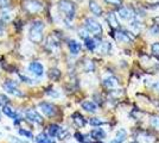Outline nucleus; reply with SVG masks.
<instances>
[{
	"label": "nucleus",
	"instance_id": "nucleus-26",
	"mask_svg": "<svg viewBox=\"0 0 159 143\" xmlns=\"http://www.w3.org/2000/svg\"><path fill=\"white\" fill-rule=\"evenodd\" d=\"M140 138V142H144V143H152L153 142V137L150 136L148 134H143L139 136Z\"/></svg>",
	"mask_w": 159,
	"mask_h": 143
},
{
	"label": "nucleus",
	"instance_id": "nucleus-16",
	"mask_svg": "<svg viewBox=\"0 0 159 143\" xmlns=\"http://www.w3.org/2000/svg\"><path fill=\"white\" fill-rule=\"evenodd\" d=\"M89 8H90V11L95 16H101L102 14V8H101V6H100L96 1H94V0L89 1Z\"/></svg>",
	"mask_w": 159,
	"mask_h": 143
},
{
	"label": "nucleus",
	"instance_id": "nucleus-2",
	"mask_svg": "<svg viewBox=\"0 0 159 143\" xmlns=\"http://www.w3.org/2000/svg\"><path fill=\"white\" fill-rule=\"evenodd\" d=\"M58 8L62 13L64 14L66 21H71L75 16V5L70 0H61L58 4Z\"/></svg>",
	"mask_w": 159,
	"mask_h": 143
},
{
	"label": "nucleus",
	"instance_id": "nucleus-20",
	"mask_svg": "<svg viewBox=\"0 0 159 143\" xmlns=\"http://www.w3.org/2000/svg\"><path fill=\"white\" fill-rule=\"evenodd\" d=\"M73 121H74V123L77 125V126H83V125L86 124L84 118L81 116L80 113H74V115H73Z\"/></svg>",
	"mask_w": 159,
	"mask_h": 143
},
{
	"label": "nucleus",
	"instance_id": "nucleus-27",
	"mask_svg": "<svg viewBox=\"0 0 159 143\" xmlns=\"http://www.w3.org/2000/svg\"><path fill=\"white\" fill-rule=\"evenodd\" d=\"M151 50H152V54L159 59V42H156V43H153L152 45H151Z\"/></svg>",
	"mask_w": 159,
	"mask_h": 143
},
{
	"label": "nucleus",
	"instance_id": "nucleus-22",
	"mask_svg": "<svg viewBox=\"0 0 159 143\" xmlns=\"http://www.w3.org/2000/svg\"><path fill=\"white\" fill-rule=\"evenodd\" d=\"M60 130H61V126H58L57 124H52V125L49 126V135L51 137H56L58 135Z\"/></svg>",
	"mask_w": 159,
	"mask_h": 143
},
{
	"label": "nucleus",
	"instance_id": "nucleus-24",
	"mask_svg": "<svg viewBox=\"0 0 159 143\" xmlns=\"http://www.w3.org/2000/svg\"><path fill=\"white\" fill-rule=\"evenodd\" d=\"M109 50H111V43H109V42L105 41L100 44V51H101V53L107 54V53H109Z\"/></svg>",
	"mask_w": 159,
	"mask_h": 143
},
{
	"label": "nucleus",
	"instance_id": "nucleus-10",
	"mask_svg": "<svg viewBox=\"0 0 159 143\" xmlns=\"http://www.w3.org/2000/svg\"><path fill=\"white\" fill-rule=\"evenodd\" d=\"M4 88L6 89L10 94L21 95V92L17 88V85H16L13 81H6V82H5V85H4Z\"/></svg>",
	"mask_w": 159,
	"mask_h": 143
},
{
	"label": "nucleus",
	"instance_id": "nucleus-36",
	"mask_svg": "<svg viewBox=\"0 0 159 143\" xmlns=\"http://www.w3.org/2000/svg\"><path fill=\"white\" fill-rule=\"evenodd\" d=\"M132 143H138V142H132Z\"/></svg>",
	"mask_w": 159,
	"mask_h": 143
},
{
	"label": "nucleus",
	"instance_id": "nucleus-4",
	"mask_svg": "<svg viewBox=\"0 0 159 143\" xmlns=\"http://www.w3.org/2000/svg\"><path fill=\"white\" fill-rule=\"evenodd\" d=\"M118 16H119L121 19H124V21H133L134 19V12H133L129 7H126V6L119 7Z\"/></svg>",
	"mask_w": 159,
	"mask_h": 143
},
{
	"label": "nucleus",
	"instance_id": "nucleus-17",
	"mask_svg": "<svg viewBox=\"0 0 159 143\" xmlns=\"http://www.w3.org/2000/svg\"><path fill=\"white\" fill-rule=\"evenodd\" d=\"M90 136L93 137L94 140H103L106 137V132L102 129H94L90 132Z\"/></svg>",
	"mask_w": 159,
	"mask_h": 143
},
{
	"label": "nucleus",
	"instance_id": "nucleus-28",
	"mask_svg": "<svg viewBox=\"0 0 159 143\" xmlns=\"http://www.w3.org/2000/svg\"><path fill=\"white\" fill-rule=\"evenodd\" d=\"M89 123L94 125V126H99V125H102V124H105V121H102V119H100V118H92Z\"/></svg>",
	"mask_w": 159,
	"mask_h": 143
},
{
	"label": "nucleus",
	"instance_id": "nucleus-18",
	"mask_svg": "<svg viewBox=\"0 0 159 143\" xmlns=\"http://www.w3.org/2000/svg\"><path fill=\"white\" fill-rule=\"evenodd\" d=\"M69 49H70V53L73 55L79 54L80 50H81V44L76 41H70L69 42Z\"/></svg>",
	"mask_w": 159,
	"mask_h": 143
},
{
	"label": "nucleus",
	"instance_id": "nucleus-35",
	"mask_svg": "<svg viewBox=\"0 0 159 143\" xmlns=\"http://www.w3.org/2000/svg\"><path fill=\"white\" fill-rule=\"evenodd\" d=\"M7 5V0H0V6H5Z\"/></svg>",
	"mask_w": 159,
	"mask_h": 143
},
{
	"label": "nucleus",
	"instance_id": "nucleus-6",
	"mask_svg": "<svg viewBox=\"0 0 159 143\" xmlns=\"http://www.w3.org/2000/svg\"><path fill=\"white\" fill-rule=\"evenodd\" d=\"M29 70L36 76H42L44 74V67L39 62H31L29 64Z\"/></svg>",
	"mask_w": 159,
	"mask_h": 143
},
{
	"label": "nucleus",
	"instance_id": "nucleus-31",
	"mask_svg": "<svg viewBox=\"0 0 159 143\" xmlns=\"http://www.w3.org/2000/svg\"><path fill=\"white\" fill-rule=\"evenodd\" d=\"M10 142L11 143H30L25 141V140H23V138H18V137H14V136H11L10 137Z\"/></svg>",
	"mask_w": 159,
	"mask_h": 143
},
{
	"label": "nucleus",
	"instance_id": "nucleus-14",
	"mask_svg": "<svg viewBox=\"0 0 159 143\" xmlns=\"http://www.w3.org/2000/svg\"><path fill=\"white\" fill-rule=\"evenodd\" d=\"M127 137V132L126 130L124 129H120L118 132H116V135H115V138L113 140L111 143H124L125 142V140H126Z\"/></svg>",
	"mask_w": 159,
	"mask_h": 143
},
{
	"label": "nucleus",
	"instance_id": "nucleus-23",
	"mask_svg": "<svg viewBox=\"0 0 159 143\" xmlns=\"http://www.w3.org/2000/svg\"><path fill=\"white\" fill-rule=\"evenodd\" d=\"M107 21L109 23V25H112V27H118V21H116V17L114 13H109L107 17Z\"/></svg>",
	"mask_w": 159,
	"mask_h": 143
},
{
	"label": "nucleus",
	"instance_id": "nucleus-9",
	"mask_svg": "<svg viewBox=\"0 0 159 143\" xmlns=\"http://www.w3.org/2000/svg\"><path fill=\"white\" fill-rule=\"evenodd\" d=\"M115 40L121 43H128L133 40V36H131L129 32H127V31H116Z\"/></svg>",
	"mask_w": 159,
	"mask_h": 143
},
{
	"label": "nucleus",
	"instance_id": "nucleus-1",
	"mask_svg": "<svg viewBox=\"0 0 159 143\" xmlns=\"http://www.w3.org/2000/svg\"><path fill=\"white\" fill-rule=\"evenodd\" d=\"M43 29H44V24L42 21H34L29 31V40L33 43H40L43 40Z\"/></svg>",
	"mask_w": 159,
	"mask_h": 143
},
{
	"label": "nucleus",
	"instance_id": "nucleus-34",
	"mask_svg": "<svg viewBox=\"0 0 159 143\" xmlns=\"http://www.w3.org/2000/svg\"><path fill=\"white\" fill-rule=\"evenodd\" d=\"M107 4H111V5H115V6H120L121 5V0H105Z\"/></svg>",
	"mask_w": 159,
	"mask_h": 143
},
{
	"label": "nucleus",
	"instance_id": "nucleus-5",
	"mask_svg": "<svg viewBox=\"0 0 159 143\" xmlns=\"http://www.w3.org/2000/svg\"><path fill=\"white\" fill-rule=\"evenodd\" d=\"M39 109L40 111L48 117H53L56 115V109H55V106L51 105V104H49V102H40L39 105Z\"/></svg>",
	"mask_w": 159,
	"mask_h": 143
},
{
	"label": "nucleus",
	"instance_id": "nucleus-11",
	"mask_svg": "<svg viewBox=\"0 0 159 143\" xmlns=\"http://www.w3.org/2000/svg\"><path fill=\"white\" fill-rule=\"evenodd\" d=\"M103 85L106 86L107 88H115L118 85H119V81L115 76H107L103 79Z\"/></svg>",
	"mask_w": 159,
	"mask_h": 143
},
{
	"label": "nucleus",
	"instance_id": "nucleus-13",
	"mask_svg": "<svg viewBox=\"0 0 159 143\" xmlns=\"http://www.w3.org/2000/svg\"><path fill=\"white\" fill-rule=\"evenodd\" d=\"M34 141H36V143H55V140L47 134H39L34 138Z\"/></svg>",
	"mask_w": 159,
	"mask_h": 143
},
{
	"label": "nucleus",
	"instance_id": "nucleus-12",
	"mask_svg": "<svg viewBox=\"0 0 159 143\" xmlns=\"http://www.w3.org/2000/svg\"><path fill=\"white\" fill-rule=\"evenodd\" d=\"M2 111H4V113H5L6 116H8L10 118L14 119L16 122H18V121H19V116H18V113H17L12 107H10L8 105H4V106H2Z\"/></svg>",
	"mask_w": 159,
	"mask_h": 143
},
{
	"label": "nucleus",
	"instance_id": "nucleus-29",
	"mask_svg": "<svg viewBox=\"0 0 159 143\" xmlns=\"http://www.w3.org/2000/svg\"><path fill=\"white\" fill-rule=\"evenodd\" d=\"M151 124L154 129L159 130V117L158 116H153L152 119H151Z\"/></svg>",
	"mask_w": 159,
	"mask_h": 143
},
{
	"label": "nucleus",
	"instance_id": "nucleus-7",
	"mask_svg": "<svg viewBox=\"0 0 159 143\" xmlns=\"http://www.w3.org/2000/svg\"><path fill=\"white\" fill-rule=\"evenodd\" d=\"M25 116H26V119H29L30 122L34 123V124H42V122H43L42 116L34 110H27Z\"/></svg>",
	"mask_w": 159,
	"mask_h": 143
},
{
	"label": "nucleus",
	"instance_id": "nucleus-25",
	"mask_svg": "<svg viewBox=\"0 0 159 143\" xmlns=\"http://www.w3.org/2000/svg\"><path fill=\"white\" fill-rule=\"evenodd\" d=\"M131 29L134 31V34H138L140 31V29H141V24L133 19V21H131Z\"/></svg>",
	"mask_w": 159,
	"mask_h": 143
},
{
	"label": "nucleus",
	"instance_id": "nucleus-19",
	"mask_svg": "<svg viewBox=\"0 0 159 143\" xmlns=\"http://www.w3.org/2000/svg\"><path fill=\"white\" fill-rule=\"evenodd\" d=\"M11 18H12V16H11V11L10 10L4 8V10L0 11V19H1V21H10Z\"/></svg>",
	"mask_w": 159,
	"mask_h": 143
},
{
	"label": "nucleus",
	"instance_id": "nucleus-3",
	"mask_svg": "<svg viewBox=\"0 0 159 143\" xmlns=\"http://www.w3.org/2000/svg\"><path fill=\"white\" fill-rule=\"evenodd\" d=\"M84 27H86L87 32H90V34L95 35V36H99L102 34V26L99 21H96L94 18H87L84 21Z\"/></svg>",
	"mask_w": 159,
	"mask_h": 143
},
{
	"label": "nucleus",
	"instance_id": "nucleus-30",
	"mask_svg": "<svg viewBox=\"0 0 159 143\" xmlns=\"http://www.w3.org/2000/svg\"><path fill=\"white\" fill-rule=\"evenodd\" d=\"M19 134L21 135V136L26 137V138H33L32 132H30V131H27V130H25V129H20Z\"/></svg>",
	"mask_w": 159,
	"mask_h": 143
},
{
	"label": "nucleus",
	"instance_id": "nucleus-33",
	"mask_svg": "<svg viewBox=\"0 0 159 143\" xmlns=\"http://www.w3.org/2000/svg\"><path fill=\"white\" fill-rule=\"evenodd\" d=\"M86 70L87 72H93L94 70V64L92 61H87L86 62Z\"/></svg>",
	"mask_w": 159,
	"mask_h": 143
},
{
	"label": "nucleus",
	"instance_id": "nucleus-15",
	"mask_svg": "<svg viewBox=\"0 0 159 143\" xmlns=\"http://www.w3.org/2000/svg\"><path fill=\"white\" fill-rule=\"evenodd\" d=\"M82 109L86 110L87 112H96V110H98V106L95 105V102H90V100H86V102H82Z\"/></svg>",
	"mask_w": 159,
	"mask_h": 143
},
{
	"label": "nucleus",
	"instance_id": "nucleus-8",
	"mask_svg": "<svg viewBox=\"0 0 159 143\" xmlns=\"http://www.w3.org/2000/svg\"><path fill=\"white\" fill-rule=\"evenodd\" d=\"M25 7H26V10L29 12L36 13V12H38L43 8V5H42V2L37 1V0H30L25 4Z\"/></svg>",
	"mask_w": 159,
	"mask_h": 143
},
{
	"label": "nucleus",
	"instance_id": "nucleus-21",
	"mask_svg": "<svg viewBox=\"0 0 159 143\" xmlns=\"http://www.w3.org/2000/svg\"><path fill=\"white\" fill-rule=\"evenodd\" d=\"M86 47L90 50V51H94L96 47H98V43L94 38H90V37H87L86 38Z\"/></svg>",
	"mask_w": 159,
	"mask_h": 143
},
{
	"label": "nucleus",
	"instance_id": "nucleus-32",
	"mask_svg": "<svg viewBox=\"0 0 159 143\" xmlns=\"http://www.w3.org/2000/svg\"><path fill=\"white\" fill-rule=\"evenodd\" d=\"M66 136H68V131H66V129H62V128H61V130H60V132H58V135H57V137H58V138H61V140H64Z\"/></svg>",
	"mask_w": 159,
	"mask_h": 143
}]
</instances>
